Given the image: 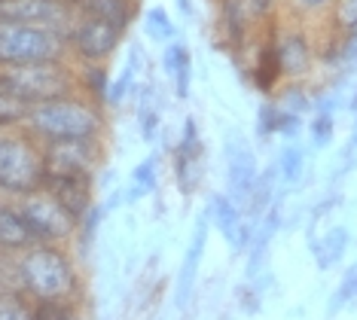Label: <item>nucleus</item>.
Instances as JSON below:
<instances>
[{"label":"nucleus","instance_id":"1","mask_svg":"<svg viewBox=\"0 0 357 320\" xmlns=\"http://www.w3.org/2000/svg\"><path fill=\"white\" fill-rule=\"evenodd\" d=\"M13 290L31 302L70 299L83 302L86 284L74 247L68 244H31L13 257Z\"/></svg>","mask_w":357,"mask_h":320},{"label":"nucleus","instance_id":"2","mask_svg":"<svg viewBox=\"0 0 357 320\" xmlns=\"http://www.w3.org/2000/svg\"><path fill=\"white\" fill-rule=\"evenodd\" d=\"M25 131L40 144L61 141H107L110 113L107 104L83 92H70L46 104H34L28 113Z\"/></svg>","mask_w":357,"mask_h":320},{"label":"nucleus","instance_id":"3","mask_svg":"<svg viewBox=\"0 0 357 320\" xmlns=\"http://www.w3.org/2000/svg\"><path fill=\"white\" fill-rule=\"evenodd\" d=\"M43 144L25 128H0V199L19 201L43 190Z\"/></svg>","mask_w":357,"mask_h":320},{"label":"nucleus","instance_id":"4","mask_svg":"<svg viewBox=\"0 0 357 320\" xmlns=\"http://www.w3.org/2000/svg\"><path fill=\"white\" fill-rule=\"evenodd\" d=\"M0 83L10 89L15 98H22L28 107L55 101V98H64L70 92H79L77 89V64L70 59L0 70Z\"/></svg>","mask_w":357,"mask_h":320},{"label":"nucleus","instance_id":"5","mask_svg":"<svg viewBox=\"0 0 357 320\" xmlns=\"http://www.w3.org/2000/svg\"><path fill=\"white\" fill-rule=\"evenodd\" d=\"M64 59H68V43L59 31L0 19V70Z\"/></svg>","mask_w":357,"mask_h":320},{"label":"nucleus","instance_id":"6","mask_svg":"<svg viewBox=\"0 0 357 320\" xmlns=\"http://www.w3.org/2000/svg\"><path fill=\"white\" fill-rule=\"evenodd\" d=\"M275 59L284 83H308L318 70V49H314V28L305 22L278 15L269 24Z\"/></svg>","mask_w":357,"mask_h":320},{"label":"nucleus","instance_id":"7","mask_svg":"<svg viewBox=\"0 0 357 320\" xmlns=\"http://www.w3.org/2000/svg\"><path fill=\"white\" fill-rule=\"evenodd\" d=\"M126 40V31L116 24L89 19V15H74L64 43H68V59L74 64H110L116 59L119 46Z\"/></svg>","mask_w":357,"mask_h":320},{"label":"nucleus","instance_id":"8","mask_svg":"<svg viewBox=\"0 0 357 320\" xmlns=\"http://www.w3.org/2000/svg\"><path fill=\"white\" fill-rule=\"evenodd\" d=\"M15 204H19L22 217H25L31 235H34V244H68V247H74L79 223L46 190L31 192Z\"/></svg>","mask_w":357,"mask_h":320},{"label":"nucleus","instance_id":"9","mask_svg":"<svg viewBox=\"0 0 357 320\" xmlns=\"http://www.w3.org/2000/svg\"><path fill=\"white\" fill-rule=\"evenodd\" d=\"M107 155V141H61V144H43V162L46 174H64V177H98Z\"/></svg>","mask_w":357,"mask_h":320},{"label":"nucleus","instance_id":"10","mask_svg":"<svg viewBox=\"0 0 357 320\" xmlns=\"http://www.w3.org/2000/svg\"><path fill=\"white\" fill-rule=\"evenodd\" d=\"M172 171H174V183L183 195L199 192L202 180H205V141L199 135V122L186 119L181 141L172 150Z\"/></svg>","mask_w":357,"mask_h":320},{"label":"nucleus","instance_id":"11","mask_svg":"<svg viewBox=\"0 0 357 320\" xmlns=\"http://www.w3.org/2000/svg\"><path fill=\"white\" fill-rule=\"evenodd\" d=\"M74 6L70 0H0V19L3 22H22L50 28L59 34H68L74 22Z\"/></svg>","mask_w":357,"mask_h":320},{"label":"nucleus","instance_id":"12","mask_svg":"<svg viewBox=\"0 0 357 320\" xmlns=\"http://www.w3.org/2000/svg\"><path fill=\"white\" fill-rule=\"evenodd\" d=\"M223 159H226V195L245 208L250 186L257 180V153L238 131H229L223 137Z\"/></svg>","mask_w":357,"mask_h":320},{"label":"nucleus","instance_id":"13","mask_svg":"<svg viewBox=\"0 0 357 320\" xmlns=\"http://www.w3.org/2000/svg\"><path fill=\"white\" fill-rule=\"evenodd\" d=\"M208 223L223 235V241L229 244L235 253H241L254 238V220L245 217V208H238L226 192H211L208 195Z\"/></svg>","mask_w":357,"mask_h":320},{"label":"nucleus","instance_id":"14","mask_svg":"<svg viewBox=\"0 0 357 320\" xmlns=\"http://www.w3.org/2000/svg\"><path fill=\"white\" fill-rule=\"evenodd\" d=\"M43 190L61 204L77 223H83L89 211L95 208V180L92 177H64V174H46Z\"/></svg>","mask_w":357,"mask_h":320},{"label":"nucleus","instance_id":"15","mask_svg":"<svg viewBox=\"0 0 357 320\" xmlns=\"http://www.w3.org/2000/svg\"><path fill=\"white\" fill-rule=\"evenodd\" d=\"M259 24L250 19L245 0H217V34L232 52H241V49L250 46V34H259Z\"/></svg>","mask_w":357,"mask_h":320},{"label":"nucleus","instance_id":"16","mask_svg":"<svg viewBox=\"0 0 357 320\" xmlns=\"http://www.w3.org/2000/svg\"><path fill=\"white\" fill-rule=\"evenodd\" d=\"M208 217H199L196 220V229H192V241L183 253V262H181V275H177V287H174V305L177 308H186V302L192 296V287H196V277H199V266H202V257H205V244H208Z\"/></svg>","mask_w":357,"mask_h":320},{"label":"nucleus","instance_id":"17","mask_svg":"<svg viewBox=\"0 0 357 320\" xmlns=\"http://www.w3.org/2000/svg\"><path fill=\"white\" fill-rule=\"evenodd\" d=\"M77 15H89V19H101L116 24L119 31H126L135 24L137 13H141V0H70Z\"/></svg>","mask_w":357,"mask_h":320},{"label":"nucleus","instance_id":"18","mask_svg":"<svg viewBox=\"0 0 357 320\" xmlns=\"http://www.w3.org/2000/svg\"><path fill=\"white\" fill-rule=\"evenodd\" d=\"M31 244H34V235H31L19 204L0 199V257H15Z\"/></svg>","mask_w":357,"mask_h":320},{"label":"nucleus","instance_id":"19","mask_svg":"<svg viewBox=\"0 0 357 320\" xmlns=\"http://www.w3.org/2000/svg\"><path fill=\"white\" fill-rule=\"evenodd\" d=\"M162 70H165V77L172 79L174 95L181 98V101H186V98H190V89H192V52H190V46L177 43V40L165 43V49H162Z\"/></svg>","mask_w":357,"mask_h":320},{"label":"nucleus","instance_id":"20","mask_svg":"<svg viewBox=\"0 0 357 320\" xmlns=\"http://www.w3.org/2000/svg\"><path fill=\"white\" fill-rule=\"evenodd\" d=\"M77 89L95 101L107 104L110 64H77Z\"/></svg>","mask_w":357,"mask_h":320},{"label":"nucleus","instance_id":"21","mask_svg":"<svg viewBox=\"0 0 357 320\" xmlns=\"http://www.w3.org/2000/svg\"><path fill=\"white\" fill-rule=\"evenodd\" d=\"M275 171H278V180L287 186H296L303 180L305 171V150L296 141H287L278 153V162H275Z\"/></svg>","mask_w":357,"mask_h":320},{"label":"nucleus","instance_id":"22","mask_svg":"<svg viewBox=\"0 0 357 320\" xmlns=\"http://www.w3.org/2000/svg\"><path fill=\"white\" fill-rule=\"evenodd\" d=\"M144 37L153 40V43H162V46L177 40V24L165 6H150V10L144 13Z\"/></svg>","mask_w":357,"mask_h":320},{"label":"nucleus","instance_id":"23","mask_svg":"<svg viewBox=\"0 0 357 320\" xmlns=\"http://www.w3.org/2000/svg\"><path fill=\"white\" fill-rule=\"evenodd\" d=\"M330 6L333 0H281V15L305 24H318V22H327Z\"/></svg>","mask_w":357,"mask_h":320},{"label":"nucleus","instance_id":"24","mask_svg":"<svg viewBox=\"0 0 357 320\" xmlns=\"http://www.w3.org/2000/svg\"><path fill=\"white\" fill-rule=\"evenodd\" d=\"M312 247H314V257H318V266L333 268L339 259H342V253L348 247V232L342 226H336V229H330L321 241H312Z\"/></svg>","mask_w":357,"mask_h":320},{"label":"nucleus","instance_id":"25","mask_svg":"<svg viewBox=\"0 0 357 320\" xmlns=\"http://www.w3.org/2000/svg\"><path fill=\"white\" fill-rule=\"evenodd\" d=\"M159 186V168H156V155H147L144 162H137L132 171V190H128L126 199L137 201V199H147V195L156 192Z\"/></svg>","mask_w":357,"mask_h":320},{"label":"nucleus","instance_id":"26","mask_svg":"<svg viewBox=\"0 0 357 320\" xmlns=\"http://www.w3.org/2000/svg\"><path fill=\"white\" fill-rule=\"evenodd\" d=\"M31 320H83V302H70V299L31 302Z\"/></svg>","mask_w":357,"mask_h":320},{"label":"nucleus","instance_id":"27","mask_svg":"<svg viewBox=\"0 0 357 320\" xmlns=\"http://www.w3.org/2000/svg\"><path fill=\"white\" fill-rule=\"evenodd\" d=\"M272 98L278 101V107H284L290 113H299V116L312 113V101H314V95L308 92L305 83H284Z\"/></svg>","mask_w":357,"mask_h":320},{"label":"nucleus","instance_id":"28","mask_svg":"<svg viewBox=\"0 0 357 320\" xmlns=\"http://www.w3.org/2000/svg\"><path fill=\"white\" fill-rule=\"evenodd\" d=\"M327 24L339 37L357 34V0H333L327 13Z\"/></svg>","mask_w":357,"mask_h":320},{"label":"nucleus","instance_id":"29","mask_svg":"<svg viewBox=\"0 0 357 320\" xmlns=\"http://www.w3.org/2000/svg\"><path fill=\"white\" fill-rule=\"evenodd\" d=\"M135 83H137V70L132 64H126L116 77L110 79V89H107V110L110 107H123L128 101V95L135 92Z\"/></svg>","mask_w":357,"mask_h":320},{"label":"nucleus","instance_id":"30","mask_svg":"<svg viewBox=\"0 0 357 320\" xmlns=\"http://www.w3.org/2000/svg\"><path fill=\"white\" fill-rule=\"evenodd\" d=\"M333 135H336V113H312V119H308V141L312 146H324L333 144Z\"/></svg>","mask_w":357,"mask_h":320},{"label":"nucleus","instance_id":"31","mask_svg":"<svg viewBox=\"0 0 357 320\" xmlns=\"http://www.w3.org/2000/svg\"><path fill=\"white\" fill-rule=\"evenodd\" d=\"M0 320H31V299L15 290H0Z\"/></svg>","mask_w":357,"mask_h":320},{"label":"nucleus","instance_id":"32","mask_svg":"<svg viewBox=\"0 0 357 320\" xmlns=\"http://www.w3.org/2000/svg\"><path fill=\"white\" fill-rule=\"evenodd\" d=\"M278 113H281V107L275 98H266V101L259 104V110H257V137L259 141H269V137L278 135Z\"/></svg>","mask_w":357,"mask_h":320},{"label":"nucleus","instance_id":"33","mask_svg":"<svg viewBox=\"0 0 357 320\" xmlns=\"http://www.w3.org/2000/svg\"><path fill=\"white\" fill-rule=\"evenodd\" d=\"M354 299H357V262L342 275V281H339L336 293L330 296V314H336L339 308H345L348 302H354Z\"/></svg>","mask_w":357,"mask_h":320},{"label":"nucleus","instance_id":"34","mask_svg":"<svg viewBox=\"0 0 357 320\" xmlns=\"http://www.w3.org/2000/svg\"><path fill=\"white\" fill-rule=\"evenodd\" d=\"M245 6H248V13H250V19H254L259 28H266L269 22L278 19V10H281V0H245Z\"/></svg>","mask_w":357,"mask_h":320},{"label":"nucleus","instance_id":"35","mask_svg":"<svg viewBox=\"0 0 357 320\" xmlns=\"http://www.w3.org/2000/svg\"><path fill=\"white\" fill-rule=\"evenodd\" d=\"M299 131H303V116L281 107V113H278V135L284 137V141H296Z\"/></svg>","mask_w":357,"mask_h":320},{"label":"nucleus","instance_id":"36","mask_svg":"<svg viewBox=\"0 0 357 320\" xmlns=\"http://www.w3.org/2000/svg\"><path fill=\"white\" fill-rule=\"evenodd\" d=\"M174 3H177V13H181L186 22L196 19V3H192V0H174Z\"/></svg>","mask_w":357,"mask_h":320},{"label":"nucleus","instance_id":"37","mask_svg":"<svg viewBox=\"0 0 357 320\" xmlns=\"http://www.w3.org/2000/svg\"><path fill=\"white\" fill-rule=\"evenodd\" d=\"M348 150H357V113H354V125H351V141H348Z\"/></svg>","mask_w":357,"mask_h":320},{"label":"nucleus","instance_id":"38","mask_svg":"<svg viewBox=\"0 0 357 320\" xmlns=\"http://www.w3.org/2000/svg\"><path fill=\"white\" fill-rule=\"evenodd\" d=\"M348 113H351V116H354V113H357V89H354V92H351V98H348Z\"/></svg>","mask_w":357,"mask_h":320}]
</instances>
